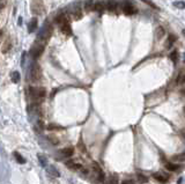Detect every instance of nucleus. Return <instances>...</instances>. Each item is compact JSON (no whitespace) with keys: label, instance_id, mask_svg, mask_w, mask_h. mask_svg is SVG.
Masks as SVG:
<instances>
[{"label":"nucleus","instance_id":"obj_1","mask_svg":"<svg viewBox=\"0 0 185 184\" xmlns=\"http://www.w3.org/2000/svg\"><path fill=\"white\" fill-rule=\"evenodd\" d=\"M55 23L57 26H59L60 30L64 35H67L70 36L72 35V28H71V24L68 22V19H67V16L65 14H59L55 18Z\"/></svg>","mask_w":185,"mask_h":184},{"label":"nucleus","instance_id":"obj_2","mask_svg":"<svg viewBox=\"0 0 185 184\" xmlns=\"http://www.w3.org/2000/svg\"><path fill=\"white\" fill-rule=\"evenodd\" d=\"M28 93H29V96L32 98V100H42L45 97L46 95V90L45 88H34V87H29L28 88Z\"/></svg>","mask_w":185,"mask_h":184},{"label":"nucleus","instance_id":"obj_3","mask_svg":"<svg viewBox=\"0 0 185 184\" xmlns=\"http://www.w3.org/2000/svg\"><path fill=\"white\" fill-rule=\"evenodd\" d=\"M29 75H30V80L36 82L41 79V69H40V65L34 61L30 66V71H29Z\"/></svg>","mask_w":185,"mask_h":184},{"label":"nucleus","instance_id":"obj_4","mask_svg":"<svg viewBox=\"0 0 185 184\" xmlns=\"http://www.w3.org/2000/svg\"><path fill=\"white\" fill-rule=\"evenodd\" d=\"M44 52V43H37L36 45H34L31 49V56L34 59H37L42 56V53Z\"/></svg>","mask_w":185,"mask_h":184},{"label":"nucleus","instance_id":"obj_5","mask_svg":"<svg viewBox=\"0 0 185 184\" xmlns=\"http://www.w3.org/2000/svg\"><path fill=\"white\" fill-rule=\"evenodd\" d=\"M122 8H123V12L126 14V15H133L137 13V9L134 7L130 1H124L123 5H122Z\"/></svg>","mask_w":185,"mask_h":184},{"label":"nucleus","instance_id":"obj_6","mask_svg":"<svg viewBox=\"0 0 185 184\" xmlns=\"http://www.w3.org/2000/svg\"><path fill=\"white\" fill-rule=\"evenodd\" d=\"M82 15H83V12H82V8H81L80 4H75L74 5V8L72 11V18L75 21H78V20H80L82 18Z\"/></svg>","mask_w":185,"mask_h":184},{"label":"nucleus","instance_id":"obj_7","mask_svg":"<svg viewBox=\"0 0 185 184\" xmlns=\"http://www.w3.org/2000/svg\"><path fill=\"white\" fill-rule=\"evenodd\" d=\"M31 9H32L34 13H35V14H38V15H41V14L43 13V11H44L43 5H42V3L40 1V0H34V1H32V5H31Z\"/></svg>","mask_w":185,"mask_h":184},{"label":"nucleus","instance_id":"obj_8","mask_svg":"<svg viewBox=\"0 0 185 184\" xmlns=\"http://www.w3.org/2000/svg\"><path fill=\"white\" fill-rule=\"evenodd\" d=\"M105 8L109 11V12H116L117 8H118V3L116 1V0H108L105 3Z\"/></svg>","mask_w":185,"mask_h":184},{"label":"nucleus","instance_id":"obj_9","mask_svg":"<svg viewBox=\"0 0 185 184\" xmlns=\"http://www.w3.org/2000/svg\"><path fill=\"white\" fill-rule=\"evenodd\" d=\"M93 167H94V169L96 170V174H97V178H98V181H99V182H104V173H103L102 169H101V167H99L96 162L93 163Z\"/></svg>","mask_w":185,"mask_h":184},{"label":"nucleus","instance_id":"obj_10","mask_svg":"<svg viewBox=\"0 0 185 184\" xmlns=\"http://www.w3.org/2000/svg\"><path fill=\"white\" fill-rule=\"evenodd\" d=\"M105 9V4L103 1H94V11L97 13H103Z\"/></svg>","mask_w":185,"mask_h":184},{"label":"nucleus","instance_id":"obj_11","mask_svg":"<svg viewBox=\"0 0 185 184\" xmlns=\"http://www.w3.org/2000/svg\"><path fill=\"white\" fill-rule=\"evenodd\" d=\"M83 11L90 13L94 11V0H85L83 3Z\"/></svg>","mask_w":185,"mask_h":184},{"label":"nucleus","instance_id":"obj_12","mask_svg":"<svg viewBox=\"0 0 185 184\" xmlns=\"http://www.w3.org/2000/svg\"><path fill=\"white\" fill-rule=\"evenodd\" d=\"M153 177H154L157 182H161V183H165V182H168V178H169V176L163 175L162 173H154V174H153Z\"/></svg>","mask_w":185,"mask_h":184},{"label":"nucleus","instance_id":"obj_13","mask_svg":"<svg viewBox=\"0 0 185 184\" xmlns=\"http://www.w3.org/2000/svg\"><path fill=\"white\" fill-rule=\"evenodd\" d=\"M66 167L67 168H70L72 170H81L82 169V166L80 163H75L73 161H67L66 162Z\"/></svg>","mask_w":185,"mask_h":184},{"label":"nucleus","instance_id":"obj_14","mask_svg":"<svg viewBox=\"0 0 185 184\" xmlns=\"http://www.w3.org/2000/svg\"><path fill=\"white\" fill-rule=\"evenodd\" d=\"M37 28V19L36 18H32L31 21H29V24H28V31L29 32H32L35 31Z\"/></svg>","mask_w":185,"mask_h":184},{"label":"nucleus","instance_id":"obj_15","mask_svg":"<svg viewBox=\"0 0 185 184\" xmlns=\"http://www.w3.org/2000/svg\"><path fill=\"white\" fill-rule=\"evenodd\" d=\"M46 171L51 175V176H55V177H59V171L55 168V167H52V166H47L46 167Z\"/></svg>","mask_w":185,"mask_h":184},{"label":"nucleus","instance_id":"obj_16","mask_svg":"<svg viewBox=\"0 0 185 184\" xmlns=\"http://www.w3.org/2000/svg\"><path fill=\"white\" fill-rule=\"evenodd\" d=\"M74 153V149L72 147H66L64 149H61V154L63 156H71Z\"/></svg>","mask_w":185,"mask_h":184},{"label":"nucleus","instance_id":"obj_17","mask_svg":"<svg viewBox=\"0 0 185 184\" xmlns=\"http://www.w3.org/2000/svg\"><path fill=\"white\" fill-rule=\"evenodd\" d=\"M165 168L169 170V171H176L177 169H179V166L175 164V163H170V162H168L165 164Z\"/></svg>","mask_w":185,"mask_h":184},{"label":"nucleus","instance_id":"obj_18","mask_svg":"<svg viewBox=\"0 0 185 184\" xmlns=\"http://www.w3.org/2000/svg\"><path fill=\"white\" fill-rule=\"evenodd\" d=\"M37 158H38V161H40V163H41L42 167H46L47 166V159H46V156H44L42 154H38Z\"/></svg>","mask_w":185,"mask_h":184},{"label":"nucleus","instance_id":"obj_19","mask_svg":"<svg viewBox=\"0 0 185 184\" xmlns=\"http://www.w3.org/2000/svg\"><path fill=\"white\" fill-rule=\"evenodd\" d=\"M164 34H165V31H164V29H163L162 27L156 28V38H157V40H161V38L164 36Z\"/></svg>","mask_w":185,"mask_h":184},{"label":"nucleus","instance_id":"obj_20","mask_svg":"<svg viewBox=\"0 0 185 184\" xmlns=\"http://www.w3.org/2000/svg\"><path fill=\"white\" fill-rule=\"evenodd\" d=\"M14 156H15V160L18 161L19 163H21V164H23V163H26V159L21 155V154H19L18 152H15L14 153Z\"/></svg>","mask_w":185,"mask_h":184},{"label":"nucleus","instance_id":"obj_21","mask_svg":"<svg viewBox=\"0 0 185 184\" xmlns=\"http://www.w3.org/2000/svg\"><path fill=\"white\" fill-rule=\"evenodd\" d=\"M12 81H13L14 83H18V82L20 81V73H19L18 71H14V72L12 73Z\"/></svg>","mask_w":185,"mask_h":184},{"label":"nucleus","instance_id":"obj_22","mask_svg":"<svg viewBox=\"0 0 185 184\" xmlns=\"http://www.w3.org/2000/svg\"><path fill=\"white\" fill-rule=\"evenodd\" d=\"M175 41H176V38H175V36H172V35H170V36H169V40H168V41H167V44H165V45H167V47H168V49H170V47L172 46V44L175 43Z\"/></svg>","mask_w":185,"mask_h":184},{"label":"nucleus","instance_id":"obj_23","mask_svg":"<svg viewBox=\"0 0 185 184\" xmlns=\"http://www.w3.org/2000/svg\"><path fill=\"white\" fill-rule=\"evenodd\" d=\"M170 58L174 63H176L178 60V52H177V50H174V51L170 53Z\"/></svg>","mask_w":185,"mask_h":184},{"label":"nucleus","instance_id":"obj_24","mask_svg":"<svg viewBox=\"0 0 185 184\" xmlns=\"http://www.w3.org/2000/svg\"><path fill=\"white\" fill-rule=\"evenodd\" d=\"M110 184H119L118 178H117V176H116V175H113V176H111V177H110Z\"/></svg>","mask_w":185,"mask_h":184},{"label":"nucleus","instance_id":"obj_25","mask_svg":"<svg viewBox=\"0 0 185 184\" xmlns=\"http://www.w3.org/2000/svg\"><path fill=\"white\" fill-rule=\"evenodd\" d=\"M138 178H139V181H140V182H142V183H146V182L148 181V178H147L146 176H144L141 173H140V174H138Z\"/></svg>","mask_w":185,"mask_h":184},{"label":"nucleus","instance_id":"obj_26","mask_svg":"<svg viewBox=\"0 0 185 184\" xmlns=\"http://www.w3.org/2000/svg\"><path fill=\"white\" fill-rule=\"evenodd\" d=\"M142 1H145V3H146L147 5H149V6H152L153 8H157V6H156V5H154L152 1H150V0H142Z\"/></svg>","mask_w":185,"mask_h":184},{"label":"nucleus","instance_id":"obj_27","mask_svg":"<svg viewBox=\"0 0 185 184\" xmlns=\"http://www.w3.org/2000/svg\"><path fill=\"white\" fill-rule=\"evenodd\" d=\"M175 6H176V7H179V8H183V7H184V3H183V1L175 3Z\"/></svg>","mask_w":185,"mask_h":184},{"label":"nucleus","instance_id":"obj_28","mask_svg":"<svg viewBox=\"0 0 185 184\" xmlns=\"http://www.w3.org/2000/svg\"><path fill=\"white\" fill-rule=\"evenodd\" d=\"M122 184H134V182L132 179H125L122 182Z\"/></svg>","mask_w":185,"mask_h":184},{"label":"nucleus","instance_id":"obj_29","mask_svg":"<svg viewBox=\"0 0 185 184\" xmlns=\"http://www.w3.org/2000/svg\"><path fill=\"white\" fill-rule=\"evenodd\" d=\"M81 173H82L83 175H87V174H88V169H86V168H82V169H81Z\"/></svg>","mask_w":185,"mask_h":184},{"label":"nucleus","instance_id":"obj_30","mask_svg":"<svg viewBox=\"0 0 185 184\" xmlns=\"http://www.w3.org/2000/svg\"><path fill=\"white\" fill-rule=\"evenodd\" d=\"M182 183H183V178H182V177H180V178H179V179H178V184H182Z\"/></svg>","mask_w":185,"mask_h":184},{"label":"nucleus","instance_id":"obj_31","mask_svg":"<svg viewBox=\"0 0 185 184\" xmlns=\"http://www.w3.org/2000/svg\"><path fill=\"white\" fill-rule=\"evenodd\" d=\"M3 7H4V5H3V4H0V11L3 9Z\"/></svg>","mask_w":185,"mask_h":184},{"label":"nucleus","instance_id":"obj_32","mask_svg":"<svg viewBox=\"0 0 185 184\" xmlns=\"http://www.w3.org/2000/svg\"><path fill=\"white\" fill-rule=\"evenodd\" d=\"M0 1H1V0H0Z\"/></svg>","mask_w":185,"mask_h":184}]
</instances>
